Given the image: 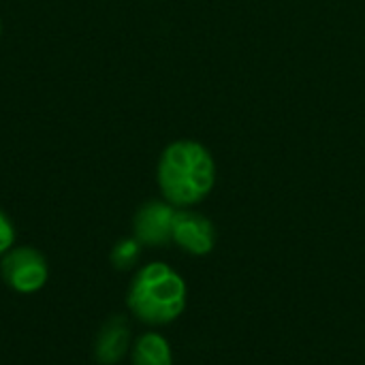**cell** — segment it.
<instances>
[{
	"instance_id": "cell-1",
	"label": "cell",
	"mask_w": 365,
	"mask_h": 365,
	"mask_svg": "<svg viewBox=\"0 0 365 365\" xmlns=\"http://www.w3.org/2000/svg\"><path fill=\"white\" fill-rule=\"evenodd\" d=\"M216 184V163L205 145L180 139L165 148L158 160V186L167 203L188 207L203 201Z\"/></svg>"
},
{
	"instance_id": "cell-2",
	"label": "cell",
	"mask_w": 365,
	"mask_h": 365,
	"mask_svg": "<svg viewBox=\"0 0 365 365\" xmlns=\"http://www.w3.org/2000/svg\"><path fill=\"white\" fill-rule=\"evenodd\" d=\"M126 304L141 323H173L186 308V282L167 263H150L135 274Z\"/></svg>"
},
{
	"instance_id": "cell-3",
	"label": "cell",
	"mask_w": 365,
	"mask_h": 365,
	"mask_svg": "<svg viewBox=\"0 0 365 365\" xmlns=\"http://www.w3.org/2000/svg\"><path fill=\"white\" fill-rule=\"evenodd\" d=\"M0 274L15 293L32 295L45 287L49 278V267L45 257L36 248L19 246V248H11L4 255Z\"/></svg>"
},
{
	"instance_id": "cell-4",
	"label": "cell",
	"mask_w": 365,
	"mask_h": 365,
	"mask_svg": "<svg viewBox=\"0 0 365 365\" xmlns=\"http://www.w3.org/2000/svg\"><path fill=\"white\" fill-rule=\"evenodd\" d=\"M175 207L167 201H150L135 216V240L141 246H165L173 242Z\"/></svg>"
},
{
	"instance_id": "cell-5",
	"label": "cell",
	"mask_w": 365,
	"mask_h": 365,
	"mask_svg": "<svg viewBox=\"0 0 365 365\" xmlns=\"http://www.w3.org/2000/svg\"><path fill=\"white\" fill-rule=\"evenodd\" d=\"M173 242L188 255L203 257L212 252L216 244L214 225L203 214L188 212V210L178 212L173 222Z\"/></svg>"
},
{
	"instance_id": "cell-6",
	"label": "cell",
	"mask_w": 365,
	"mask_h": 365,
	"mask_svg": "<svg viewBox=\"0 0 365 365\" xmlns=\"http://www.w3.org/2000/svg\"><path fill=\"white\" fill-rule=\"evenodd\" d=\"M130 344V329L124 317H111L98 331L94 342V359L101 365L118 364Z\"/></svg>"
},
{
	"instance_id": "cell-7",
	"label": "cell",
	"mask_w": 365,
	"mask_h": 365,
	"mask_svg": "<svg viewBox=\"0 0 365 365\" xmlns=\"http://www.w3.org/2000/svg\"><path fill=\"white\" fill-rule=\"evenodd\" d=\"M133 365H173L169 342L160 334H143L133 349Z\"/></svg>"
},
{
	"instance_id": "cell-8",
	"label": "cell",
	"mask_w": 365,
	"mask_h": 365,
	"mask_svg": "<svg viewBox=\"0 0 365 365\" xmlns=\"http://www.w3.org/2000/svg\"><path fill=\"white\" fill-rule=\"evenodd\" d=\"M139 255H141V244L135 237H128V240H122L113 246L111 263L115 269H130L139 261Z\"/></svg>"
},
{
	"instance_id": "cell-9",
	"label": "cell",
	"mask_w": 365,
	"mask_h": 365,
	"mask_svg": "<svg viewBox=\"0 0 365 365\" xmlns=\"http://www.w3.org/2000/svg\"><path fill=\"white\" fill-rule=\"evenodd\" d=\"M13 242H15V229L9 216L0 210V255H6L13 248Z\"/></svg>"
},
{
	"instance_id": "cell-10",
	"label": "cell",
	"mask_w": 365,
	"mask_h": 365,
	"mask_svg": "<svg viewBox=\"0 0 365 365\" xmlns=\"http://www.w3.org/2000/svg\"><path fill=\"white\" fill-rule=\"evenodd\" d=\"M0 32H2V24H0Z\"/></svg>"
}]
</instances>
